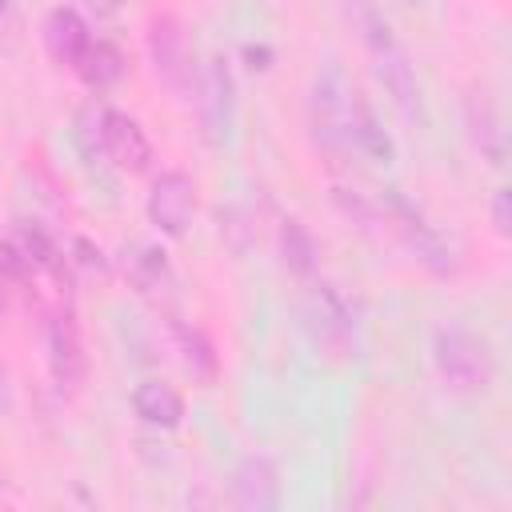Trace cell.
Instances as JSON below:
<instances>
[{
	"mask_svg": "<svg viewBox=\"0 0 512 512\" xmlns=\"http://www.w3.org/2000/svg\"><path fill=\"white\" fill-rule=\"evenodd\" d=\"M360 28H364V44H368V56H372L376 80H380V84H384V92L392 96L396 112H400L412 128H424V124H428L424 88H420V76H416V64H412L408 48L396 40L392 24H388L376 8H364Z\"/></svg>",
	"mask_w": 512,
	"mask_h": 512,
	"instance_id": "1",
	"label": "cell"
},
{
	"mask_svg": "<svg viewBox=\"0 0 512 512\" xmlns=\"http://www.w3.org/2000/svg\"><path fill=\"white\" fill-rule=\"evenodd\" d=\"M432 364L452 392H488L496 380L492 344L468 324H440L432 332Z\"/></svg>",
	"mask_w": 512,
	"mask_h": 512,
	"instance_id": "2",
	"label": "cell"
},
{
	"mask_svg": "<svg viewBox=\"0 0 512 512\" xmlns=\"http://www.w3.org/2000/svg\"><path fill=\"white\" fill-rule=\"evenodd\" d=\"M380 216H384V228L428 268V272H436V276H448L452 268H456V260H452V248H448V240L436 232V224H428V216L400 192V188H384L380 196Z\"/></svg>",
	"mask_w": 512,
	"mask_h": 512,
	"instance_id": "3",
	"label": "cell"
},
{
	"mask_svg": "<svg viewBox=\"0 0 512 512\" xmlns=\"http://www.w3.org/2000/svg\"><path fill=\"white\" fill-rule=\"evenodd\" d=\"M300 324L312 340L316 352L332 356V360H348L356 356V320L348 300L336 292V284H312L300 300Z\"/></svg>",
	"mask_w": 512,
	"mask_h": 512,
	"instance_id": "4",
	"label": "cell"
},
{
	"mask_svg": "<svg viewBox=\"0 0 512 512\" xmlns=\"http://www.w3.org/2000/svg\"><path fill=\"white\" fill-rule=\"evenodd\" d=\"M192 100H196V120H200V136L220 148L232 140V124H236V80L224 56H208L196 76H192Z\"/></svg>",
	"mask_w": 512,
	"mask_h": 512,
	"instance_id": "5",
	"label": "cell"
},
{
	"mask_svg": "<svg viewBox=\"0 0 512 512\" xmlns=\"http://www.w3.org/2000/svg\"><path fill=\"white\" fill-rule=\"evenodd\" d=\"M356 84H348L340 72H324L316 84H312V96H308V124H312V136L320 148L328 152H344L348 148V136H344V116H348V96H352Z\"/></svg>",
	"mask_w": 512,
	"mask_h": 512,
	"instance_id": "6",
	"label": "cell"
},
{
	"mask_svg": "<svg viewBox=\"0 0 512 512\" xmlns=\"http://www.w3.org/2000/svg\"><path fill=\"white\" fill-rule=\"evenodd\" d=\"M196 212V184L188 172H160L148 188V220L164 232V236H184Z\"/></svg>",
	"mask_w": 512,
	"mask_h": 512,
	"instance_id": "7",
	"label": "cell"
},
{
	"mask_svg": "<svg viewBox=\"0 0 512 512\" xmlns=\"http://www.w3.org/2000/svg\"><path fill=\"white\" fill-rule=\"evenodd\" d=\"M148 56L156 76L172 88V92H188L192 88V56H188V40L184 28L172 16H152L148 20Z\"/></svg>",
	"mask_w": 512,
	"mask_h": 512,
	"instance_id": "8",
	"label": "cell"
},
{
	"mask_svg": "<svg viewBox=\"0 0 512 512\" xmlns=\"http://www.w3.org/2000/svg\"><path fill=\"white\" fill-rule=\"evenodd\" d=\"M100 156H108L124 172H140L152 160V144L128 112L100 108Z\"/></svg>",
	"mask_w": 512,
	"mask_h": 512,
	"instance_id": "9",
	"label": "cell"
},
{
	"mask_svg": "<svg viewBox=\"0 0 512 512\" xmlns=\"http://www.w3.org/2000/svg\"><path fill=\"white\" fill-rule=\"evenodd\" d=\"M232 504L244 512H276L280 508V472L268 456H244L228 476Z\"/></svg>",
	"mask_w": 512,
	"mask_h": 512,
	"instance_id": "10",
	"label": "cell"
},
{
	"mask_svg": "<svg viewBox=\"0 0 512 512\" xmlns=\"http://www.w3.org/2000/svg\"><path fill=\"white\" fill-rule=\"evenodd\" d=\"M344 136H348V148L360 152L364 160L372 164H392L396 160V144L388 136V128L380 124L376 108L364 100L360 88H352L348 96V116H344Z\"/></svg>",
	"mask_w": 512,
	"mask_h": 512,
	"instance_id": "11",
	"label": "cell"
},
{
	"mask_svg": "<svg viewBox=\"0 0 512 512\" xmlns=\"http://www.w3.org/2000/svg\"><path fill=\"white\" fill-rule=\"evenodd\" d=\"M464 128H468V140L480 152V160H488L492 168L508 164V128L484 92H472L464 100Z\"/></svg>",
	"mask_w": 512,
	"mask_h": 512,
	"instance_id": "12",
	"label": "cell"
},
{
	"mask_svg": "<svg viewBox=\"0 0 512 512\" xmlns=\"http://www.w3.org/2000/svg\"><path fill=\"white\" fill-rule=\"evenodd\" d=\"M84 344H80V328L72 320V312H60L52 316L48 324V368H52V380L60 388H76L84 380Z\"/></svg>",
	"mask_w": 512,
	"mask_h": 512,
	"instance_id": "13",
	"label": "cell"
},
{
	"mask_svg": "<svg viewBox=\"0 0 512 512\" xmlns=\"http://www.w3.org/2000/svg\"><path fill=\"white\" fill-rule=\"evenodd\" d=\"M44 44H48L52 60L76 68V64L84 60L88 44H92V32H88V24H84V16H80L76 8H64V4H60V8H52L48 20H44Z\"/></svg>",
	"mask_w": 512,
	"mask_h": 512,
	"instance_id": "14",
	"label": "cell"
},
{
	"mask_svg": "<svg viewBox=\"0 0 512 512\" xmlns=\"http://www.w3.org/2000/svg\"><path fill=\"white\" fill-rule=\"evenodd\" d=\"M132 408L148 428H176L184 416V400L168 380H140L132 392Z\"/></svg>",
	"mask_w": 512,
	"mask_h": 512,
	"instance_id": "15",
	"label": "cell"
},
{
	"mask_svg": "<svg viewBox=\"0 0 512 512\" xmlns=\"http://www.w3.org/2000/svg\"><path fill=\"white\" fill-rule=\"evenodd\" d=\"M124 276L136 292H160V288H168L172 268L156 244H132V248H124Z\"/></svg>",
	"mask_w": 512,
	"mask_h": 512,
	"instance_id": "16",
	"label": "cell"
},
{
	"mask_svg": "<svg viewBox=\"0 0 512 512\" xmlns=\"http://www.w3.org/2000/svg\"><path fill=\"white\" fill-rule=\"evenodd\" d=\"M280 260L296 276H308L316 268V240H312V232L296 216L280 220Z\"/></svg>",
	"mask_w": 512,
	"mask_h": 512,
	"instance_id": "17",
	"label": "cell"
},
{
	"mask_svg": "<svg viewBox=\"0 0 512 512\" xmlns=\"http://www.w3.org/2000/svg\"><path fill=\"white\" fill-rule=\"evenodd\" d=\"M172 332H176V348H180V360H184V368L196 376V380H212L216 376V348H212V340L200 332V328H188V324H172Z\"/></svg>",
	"mask_w": 512,
	"mask_h": 512,
	"instance_id": "18",
	"label": "cell"
},
{
	"mask_svg": "<svg viewBox=\"0 0 512 512\" xmlns=\"http://www.w3.org/2000/svg\"><path fill=\"white\" fill-rule=\"evenodd\" d=\"M76 72H80L92 88H108L112 80H120L124 60H120V52H116L108 40H92L88 52H84V60L76 64Z\"/></svg>",
	"mask_w": 512,
	"mask_h": 512,
	"instance_id": "19",
	"label": "cell"
},
{
	"mask_svg": "<svg viewBox=\"0 0 512 512\" xmlns=\"http://www.w3.org/2000/svg\"><path fill=\"white\" fill-rule=\"evenodd\" d=\"M28 272H36L32 268V260L24 256V248L8 236V240H0V276H8V280H24Z\"/></svg>",
	"mask_w": 512,
	"mask_h": 512,
	"instance_id": "20",
	"label": "cell"
},
{
	"mask_svg": "<svg viewBox=\"0 0 512 512\" xmlns=\"http://www.w3.org/2000/svg\"><path fill=\"white\" fill-rule=\"evenodd\" d=\"M492 228L500 236H512V188L508 184H500L492 192Z\"/></svg>",
	"mask_w": 512,
	"mask_h": 512,
	"instance_id": "21",
	"label": "cell"
},
{
	"mask_svg": "<svg viewBox=\"0 0 512 512\" xmlns=\"http://www.w3.org/2000/svg\"><path fill=\"white\" fill-rule=\"evenodd\" d=\"M72 248H76V256H72V260H76V264H80L88 276H104V272H108V264H104V252H100V248H92L88 240H76Z\"/></svg>",
	"mask_w": 512,
	"mask_h": 512,
	"instance_id": "22",
	"label": "cell"
},
{
	"mask_svg": "<svg viewBox=\"0 0 512 512\" xmlns=\"http://www.w3.org/2000/svg\"><path fill=\"white\" fill-rule=\"evenodd\" d=\"M84 4H88L96 16H116V12H120L128 0H84Z\"/></svg>",
	"mask_w": 512,
	"mask_h": 512,
	"instance_id": "23",
	"label": "cell"
},
{
	"mask_svg": "<svg viewBox=\"0 0 512 512\" xmlns=\"http://www.w3.org/2000/svg\"><path fill=\"white\" fill-rule=\"evenodd\" d=\"M8 404H12V388H8V372H4V364H0V416L8 412Z\"/></svg>",
	"mask_w": 512,
	"mask_h": 512,
	"instance_id": "24",
	"label": "cell"
},
{
	"mask_svg": "<svg viewBox=\"0 0 512 512\" xmlns=\"http://www.w3.org/2000/svg\"><path fill=\"white\" fill-rule=\"evenodd\" d=\"M12 24V0H0V32H8Z\"/></svg>",
	"mask_w": 512,
	"mask_h": 512,
	"instance_id": "25",
	"label": "cell"
},
{
	"mask_svg": "<svg viewBox=\"0 0 512 512\" xmlns=\"http://www.w3.org/2000/svg\"><path fill=\"white\" fill-rule=\"evenodd\" d=\"M408 4H420V0H408Z\"/></svg>",
	"mask_w": 512,
	"mask_h": 512,
	"instance_id": "26",
	"label": "cell"
}]
</instances>
